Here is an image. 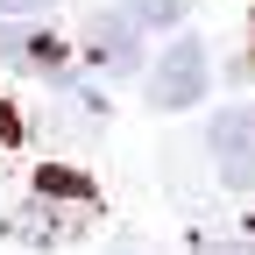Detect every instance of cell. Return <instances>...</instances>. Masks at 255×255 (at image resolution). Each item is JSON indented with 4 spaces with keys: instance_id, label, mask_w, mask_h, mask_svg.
Here are the masks:
<instances>
[{
    "instance_id": "cell-5",
    "label": "cell",
    "mask_w": 255,
    "mask_h": 255,
    "mask_svg": "<svg viewBox=\"0 0 255 255\" xmlns=\"http://www.w3.org/2000/svg\"><path fill=\"white\" fill-rule=\"evenodd\" d=\"M128 7H135L142 28H170V21H184V0H128Z\"/></svg>"
},
{
    "instance_id": "cell-7",
    "label": "cell",
    "mask_w": 255,
    "mask_h": 255,
    "mask_svg": "<svg viewBox=\"0 0 255 255\" xmlns=\"http://www.w3.org/2000/svg\"><path fill=\"white\" fill-rule=\"evenodd\" d=\"M50 0H0V14H43Z\"/></svg>"
},
{
    "instance_id": "cell-2",
    "label": "cell",
    "mask_w": 255,
    "mask_h": 255,
    "mask_svg": "<svg viewBox=\"0 0 255 255\" xmlns=\"http://www.w3.org/2000/svg\"><path fill=\"white\" fill-rule=\"evenodd\" d=\"M142 21H135V7H100L85 21V50H92V64L100 71H114V78H128V71H142Z\"/></svg>"
},
{
    "instance_id": "cell-4",
    "label": "cell",
    "mask_w": 255,
    "mask_h": 255,
    "mask_svg": "<svg viewBox=\"0 0 255 255\" xmlns=\"http://www.w3.org/2000/svg\"><path fill=\"white\" fill-rule=\"evenodd\" d=\"M0 64H28V71H57L64 43L43 36V28H21V21H0Z\"/></svg>"
},
{
    "instance_id": "cell-8",
    "label": "cell",
    "mask_w": 255,
    "mask_h": 255,
    "mask_svg": "<svg viewBox=\"0 0 255 255\" xmlns=\"http://www.w3.org/2000/svg\"><path fill=\"white\" fill-rule=\"evenodd\" d=\"M0 142H21V121H14L7 107H0Z\"/></svg>"
},
{
    "instance_id": "cell-6",
    "label": "cell",
    "mask_w": 255,
    "mask_h": 255,
    "mask_svg": "<svg viewBox=\"0 0 255 255\" xmlns=\"http://www.w3.org/2000/svg\"><path fill=\"white\" fill-rule=\"evenodd\" d=\"M191 255H255V248H248L241 234H206L199 248H191Z\"/></svg>"
},
{
    "instance_id": "cell-3",
    "label": "cell",
    "mask_w": 255,
    "mask_h": 255,
    "mask_svg": "<svg viewBox=\"0 0 255 255\" xmlns=\"http://www.w3.org/2000/svg\"><path fill=\"white\" fill-rule=\"evenodd\" d=\"M206 142L220 156V170H227V184L255 191V107H220L213 128H206Z\"/></svg>"
},
{
    "instance_id": "cell-1",
    "label": "cell",
    "mask_w": 255,
    "mask_h": 255,
    "mask_svg": "<svg viewBox=\"0 0 255 255\" xmlns=\"http://www.w3.org/2000/svg\"><path fill=\"white\" fill-rule=\"evenodd\" d=\"M206 78H213V71H206V50L191 43V36H177L163 57L149 64V107L177 114V107H191V100L206 92Z\"/></svg>"
}]
</instances>
